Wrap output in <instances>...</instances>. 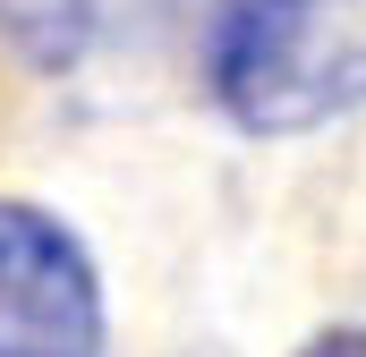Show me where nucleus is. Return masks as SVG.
Segmentation results:
<instances>
[{"mask_svg":"<svg viewBox=\"0 0 366 357\" xmlns=\"http://www.w3.org/2000/svg\"><path fill=\"white\" fill-rule=\"evenodd\" d=\"M94 43V0H0V51L26 60L34 77L77 69Z\"/></svg>","mask_w":366,"mask_h":357,"instance_id":"obj_3","label":"nucleus"},{"mask_svg":"<svg viewBox=\"0 0 366 357\" xmlns=\"http://www.w3.org/2000/svg\"><path fill=\"white\" fill-rule=\"evenodd\" d=\"M102 341L111 315L86 238L43 204L0 196V357H102Z\"/></svg>","mask_w":366,"mask_h":357,"instance_id":"obj_2","label":"nucleus"},{"mask_svg":"<svg viewBox=\"0 0 366 357\" xmlns=\"http://www.w3.org/2000/svg\"><path fill=\"white\" fill-rule=\"evenodd\" d=\"M298 357H366V332H358V323H332V332H315Z\"/></svg>","mask_w":366,"mask_h":357,"instance_id":"obj_4","label":"nucleus"},{"mask_svg":"<svg viewBox=\"0 0 366 357\" xmlns=\"http://www.w3.org/2000/svg\"><path fill=\"white\" fill-rule=\"evenodd\" d=\"M204 86L247 136H307L366 111V0H222Z\"/></svg>","mask_w":366,"mask_h":357,"instance_id":"obj_1","label":"nucleus"}]
</instances>
